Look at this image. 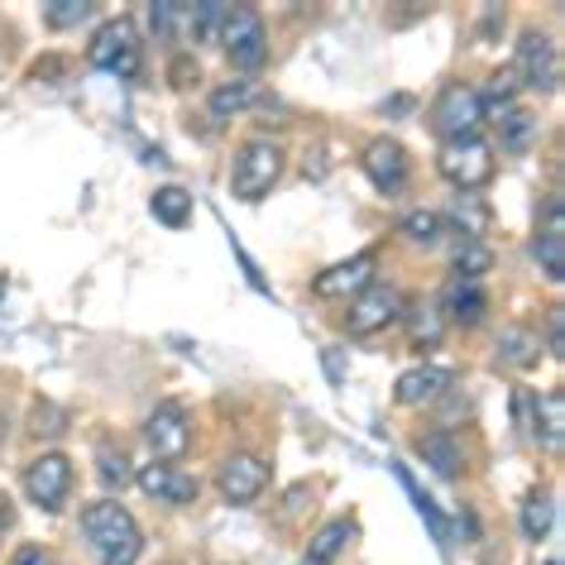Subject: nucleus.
I'll return each mask as SVG.
<instances>
[{"label": "nucleus", "instance_id": "4468645a", "mask_svg": "<svg viewBox=\"0 0 565 565\" xmlns=\"http://www.w3.org/2000/svg\"><path fill=\"white\" fill-rule=\"evenodd\" d=\"M139 489L149 493V499H163V503H192L196 499V479L173 470V465L153 460L149 470H139Z\"/></svg>", "mask_w": 565, "mask_h": 565}, {"label": "nucleus", "instance_id": "e433bc0d", "mask_svg": "<svg viewBox=\"0 0 565 565\" xmlns=\"http://www.w3.org/2000/svg\"><path fill=\"white\" fill-rule=\"evenodd\" d=\"M10 565H49V556H44V546H20L10 556Z\"/></svg>", "mask_w": 565, "mask_h": 565}, {"label": "nucleus", "instance_id": "a211bd4d", "mask_svg": "<svg viewBox=\"0 0 565 565\" xmlns=\"http://www.w3.org/2000/svg\"><path fill=\"white\" fill-rule=\"evenodd\" d=\"M417 456L427 460V470H436L441 479L460 475V441H456V431H427L417 441Z\"/></svg>", "mask_w": 565, "mask_h": 565}, {"label": "nucleus", "instance_id": "f257e3e1", "mask_svg": "<svg viewBox=\"0 0 565 565\" xmlns=\"http://www.w3.org/2000/svg\"><path fill=\"white\" fill-rule=\"evenodd\" d=\"M82 536H87V546L96 551V561L102 565H135L139 551H145V532H139V522L110 499L82 508Z\"/></svg>", "mask_w": 565, "mask_h": 565}, {"label": "nucleus", "instance_id": "b1692460", "mask_svg": "<svg viewBox=\"0 0 565 565\" xmlns=\"http://www.w3.org/2000/svg\"><path fill=\"white\" fill-rule=\"evenodd\" d=\"M489 264H493V254L470 235H460V245L450 249V268H456V278H479Z\"/></svg>", "mask_w": 565, "mask_h": 565}, {"label": "nucleus", "instance_id": "6ab92c4d", "mask_svg": "<svg viewBox=\"0 0 565 565\" xmlns=\"http://www.w3.org/2000/svg\"><path fill=\"white\" fill-rule=\"evenodd\" d=\"M350 542H355V522H350V518H335V522H327V527L312 536V546H307L302 565H331Z\"/></svg>", "mask_w": 565, "mask_h": 565}, {"label": "nucleus", "instance_id": "0eeeda50", "mask_svg": "<svg viewBox=\"0 0 565 565\" xmlns=\"http://www.w3.org/2000/svg\"><path fill=\"white\" fill-rule=\"evenodd\" d=\"M518 82H527L532 92H556L561 82V58H556V44L546 34H522L518 39Z\"/></svg>", "mask_w": 565, "mask_h": 565}, {"label": "nucleus", "instance_id": "bb28decb", "mask_svg": "<svg viewBox=\"0 0 565 565\" xmlns=\"http://www.w3.org/2000/svg\"><path fill=\"white\" fill-rule=\"evenodd\" d=\"M249 102H254V87H249V82H225V87L211 92V116H216V120H231L235 110H245Z\"/></svg>", "mask_w": 565, "mask_h": 565}, {"label": "nucleus", "instance_id": "ea45409f", "mask_svg": "<svg viewBox=\"0 0 565 565\" xmlns=\"http://www.w3.org/2000/svg\"><path fill=\"white\" fill-rule=\"evenodd\" d=\"M479 565H503L499 556H493V551H484V561H479Z\"/></svg>", "mask_w": 565, "mask_h": 565}, {"label": "nucleus", "instance_id": "9b49d317", "mask_svg": "<svg viewBox=\"0 0 565 565\" xmlns=\"http://www.w3.org/2000/svg\"><path fill=\"white\" fill-rule=\"evenodd\" d=\"M374 274H379V259L364 249V254H355V259L331 264L321 278H312V292H317V298H350V292L360 298V292L374 282Z\"/></svg>", "mask_w": 565, "mask_h": 565}, {"label": "nucleus", "instance_id": "5701e85b", "mask_svg": "<svg viewBox=\"0 0 565 565\" xmlns=\"http://www.w3.org/2000/svg\"><path fill=\"white\" fill-rule=\"evenodd\" d=\"M192 216V192L188 188H159L153 192V221H163V225H188Z\"/></svg>", "mask_w": 565, "mask_h": 565}, {"label": "nucleus", "instance_id": "4c0bfd02", "mask_svg": "<svg viewBox=\"0 0 565 565\" xmlns=\"http://www.w3.org/2000/svg\"><path fill=\"white\" fill-rule=\"evenodd\" d=\"M15 527V503H10V493H0V536Z\"/></svg>", "mask_w": 565, "mask_h": 565}, {"label": "nucleus", "instance_id": "dca6fc26", "mask_svg": "<svg viewBox=\"0 0 565 565\" xmlns=\"http://www.w3.org/2000/svg\"><path fill=\"white\" fill-rule=\"evenodd\" d=\"M441 307H446L441 317H456L460 327H479V321H484V312H489V298H484V288H479L475 278H450Z\"/></svg>", "mask_w": 565, "mask_h": 565}, {"label": "nucleus", "instance_id": "f03ea898", "mask_svg": "<svg viewBox=\"0 0 565 565\" xmlns=\"http://www.w3.org/2000/svg\"><path fill=\"white\" fill-rule=\"evenodd\" d=\"M282 173V149L274 139H249L245 149L235 153V168H231V192L239 202H259V196L274 188Z\"/></svg>", "mask_w": 565, "mask_h": 565}, {"label": "nucleus", "instance_id": "412c9836", "mask_svg": "<svg viewBox=\"0 0 565 565\" xmlns=\"http://www.w3.org/2000/svg\"><path fill=\"white\" fill-rule=\"evenodd\" d=\"M561 431H565V398L561 393H536V441L561 450Z\"/></svg>", "mask_w": 565, "mask_h": 565}, {"label": "nucleus", "instance_id": "2eb2a0df", "mask_svg": "<svg viewBox=\"0 0 565 565\" xmlns=\"http://www.w3.org/2000/svg\"><path fill=\"white\" fill-rule=\"evenodd\" d=\"M536 259H542L551 282L565 278V206L561 202L546 206V225L536 231Z\"/></svg>", "mask_w": 565, "mask_h": 565}, {"label": "nucleus", "instance_id": "aec40b11", "mask_svg": "<svg viewBox=\"0 0 565 565\" xmlns=\"http://www.w3.org/2000/svg\"><path fill=\"white\" fill-rule=\"evenodd\" d=\"M499 360L513 364V370H532V364L542 360V335L532 327H508L499 335Z\"/></svg>", "mask_w": 565, "mask_h": 565}, {"label": "nucleus", "instance_id": "20e7f679", "mask_svg": "<svg viewBox=\"0 0 565 565\" xmlns=\"http://www.w3.org/2000/svg\"><path fill=\"white\" fill-rule=\"evenodd\" d=\"M436 168H441V178L456 182L460 192L484 188V182L493 178V149L479 135L475 139H450V145H441V153H436Z\"/></svg>", "mask_w": 565, "mask_h": 565}, {"label": "nucleus", "instance_id": "473e14b6", "mask_svg": "<svg viewBox=\"0 0 565 565\" xmlns=\"http://www.w3.org/2000/svg\"><path fill=\"white\" fill-rule=\"evenodd\" d=\"M536 130V120L527 116V110H503V149H527V139Z\"/></svg>", "mask_w": 565, "mask_h": 565}, {"label": "nucleus", "instance_id": "9d476101", "mask_svg": "<svg viewBox=\"0 0 565 565\" xmlns=\"http://www.w3.org/2000/svg\"><path fill=\"white\" fill-rule=\"evenodd\" d=\"M145 441L153 446V456H159L163 465L178 460L182 450L192 446V422H188V413H182L178 403H159L149 413V422H145Z\"/></svg>", "mask_w": 565, "mask_h": 565}, {"label": "nucleus", "instance_id": "cd10ccee", "mask_svg": "<svg viewBox=\"0 0 565 565\" xmlns=\"http://www.w3.org/2000/svg\"><path fill=\"white\" fill-rule=\"evenodd\" d=\"M96 470H102V484L106 489H125L130 484V456H125V450H116V446H102L96 450Z\"/></svg>", "mask_w": 565, "mask_h": 565}, {"label": "nucleus", "instance_id": "c85d7f7f", "mask_svg": "<svg viewBox=\"0 0 565 565\" xmlns=\"http://www.w3.org/2000/svg\"><path fill=\"white\" fill-rule=\"evenodd\" d=\"M225 15H231V6H221V0H202V6H188V20H192V39L202 44V39H211L225 24Z\"/></svg>", "mask_w": 565, "mask_h": 565}, {"label": "nucleus", "instance_id": "c9c22d12", "mask_svg": "<svg viewBox=\"0 0 565 565\" xmlns=\"http://www.w3.org/2000/svg\"><path fill=\"white\" fill-rule=\"evenodd\" d=\"M561 317H565V312H561V307H556V312H551V321H546V331H551V341H546V350H551V355H556V360L565 355V335H561V331H565V321H561Z\"/></svg>", "mask_w": 565, "mask_h": 565}, {"label": "nucleus", "instance_id": "c756f323", "mask_svg": "<svg viewBox=\"0 0 565 565\" xmlns=\"http://www.w3.org/2000/svg\"><path fill=\"white\" fill-rule=\"evenodd\" d=\"M446 216L456 221V225H460V231L470 235V239H479V231H484V225H489V206H479L475 196H465V192H460L456 202H450V211H446Z\"/></svg>", "mask_w": 565, "mask_h": 565}, {"label": "nucleus", "instance_id": "423d86ee", "mask_svg": "<svg viewBox=\"0 0 565 565\" xmlns=\"http://www.w3.org/2000/svg\"><path fill=\"white\" fill-rule=\"evenodd\" d=\"M431 125L450 139H475L479 125H484V106H479V92L465 87V82H450V87L436 96V110H431Z\"/></svg>", "mask_w": 565, "mask_h": 565}, {"label": "nucleus", "instance_id": "f8f14e48", "mask_svg": "<svg viewBox=\"0 0 565 565\" xmlns=\"http://www.w3.org/2000/svg\"><path fill=\"white\" fill-rule=\"evenodd\" d=\"M364 173H370V182H374V188L379 192H403L407 188V149L398 145V139H374V145L370 149H364Z\"/></svg>", "mask_w": 565, "mask_h": 565}, {"label": "nucleus", "instance_id": "39448f33", "mask_svg": "<svg viewBox=\"0 0 565 565\" xmlns=\"http://www.w3.org/2000/svg\"><path fill=\"white\" fill-rule=\"evenodd\" d=\"M87 58L102 67V73L135 77V73H139V30H135L130 20H106L102 30L92 34Z\"/></svg>", "mask_w": 565, "mask_h": 565}, {"label": "nucleus", "instance_id": "393cba45", "mask_svg": "<svg viewBox=\"0 0 565 565\" xmlns=\"http://www.w3.org/2000/svg\"><path fill=\"white\" fill-rule=\"evenodd\" d=\"M403 321H407V335H413V345H436L446 335L441 307H413Z\"/></svg>", "mask_w": 565, "mask_h": 565}, {"label": "nucleus", "instance_id": "7c9ffc66", "mask_svg": "<svg viewBox=\"0 0 565 565\" xmlns=\"http://www.w3.org/2000/svg\"><path fill=\"white\" fill-rule=\"evenodd\" d=\"M87 15H92V0H49L44 6V20L53 30H73V24H82Z\"/></svg>", "mask_w": 565, "mask_h": 565}, {"label": "nucleus", "instance_id": "f704fd0d", "mask_svg": "<svg viewBox=\"0 0 565 565\" xmlns=\"http://www.w3.org/2000/svg\"><path fill=\"white\" fill-rule=\"evenodd\" d=\"M182 10H188V6H173V0H153V6H149V20H153V30H159V34H168V30H173V20L182 15Z\"/></svg>", "mask_w": 565, "mask_h": 565}, {"label": "nucleus", "instance_id": "1a4fd4ad", "mask_svg": "<svg viewBox=\"0 0 565 565\" xmlns=\"http://www.w3.org/2000/svg\"><path fill=\"white\" fill-rule=\"evenodd\" d=\"M67 489H73V465H67V456H58V450H49V456H39L30 470H24V493L44 508V513H53Z\"/></svg>", "mask_w": 565, "mask_h": 565}, {"label": "nucleus", "instance_id": "7ed1b4c3", "mask_svg": "<svg viewBox=\"0 0 565 565\" xmlns=\"http://www.w3.org/2000/svg\"><path fill=\"white\" fill-rule=\"evenodd\" d=\"M221 44H225V58L235 63V73H259L268 63V34H264V20L254 15L249 6H231V15L221 24Z\"/></svg>", "mask_w": 565, "mask_h": 565}, {"label": "nucleus", "instance_id": "58836bf2", "mask_svg": "<svg viewBox=\"0 0 565 565\" xmlns=\"http://www.w3.org/2000/svg\"><path fill=\"white\" fill-rule=\"evenodd\" d=\"M327 374L331 384H341V350H327Z\"/></svg>", "mask_w": 565, "mask_h": 565}, {"label": "nucleus", "instance_id": "ddd939ff", "mask_svg": "<svg viewBox=\"0 0 565 565\" xmlns=\"http://www.w3.org/2000/svg\"><path fill=\"white\" fill-rule=\"evenodd\" d=\"M268 489V465L259 456H231L221 465V499L225 503H254Z\"/></svg>", "mask_w": 565, "mask_h": 565}, {"label": "nucleus", "instance_id": "2f4dec72", "mask_svg": "<svg viewBox=\"0 0 565 565\" xmlns=\"http://www.w3.org/2000/svg\"><path fill=\"white\" fill-rule=\"evenodd\" d=\"M513 92H518V73H513V67H503V73H493L489 92L479 96V106H484V110H493V116H499V110H508V102H513Z\"/></svg>", "mask_w": 565, "mask_h": 565}, {"label": "nucleus", "instance_id": "6e6552de", "mask_svg": "<svg viewBox=\"0 0 565 565\" xmlns=\"http://www.w3.org/2000/svg\"><path fill=\"white\" fill-rule=\"evenodd\" d=\"M388 321H403V298L393 288H379V282H370V288L350 302L345 331L350 335H374V331H384Z\"/></svg>", "mask_w": 565, "mask_h": 565}, {"label": "nucleus", "instance_id": "72a5a7b5", "mask_svg": "<svg viewBox=\"0 0 565 565\" xmlns=\"http://www.w3.org/2000/svg\"><path fill=\"white\" fill-rule=\"evenodd\" d=\"M403 235L417 239V245H431V239L441 235V216H436V211H413V216L403 221Z\"/></svg>", "mask_w": 565, "mask_h": 565}, {"label": "nucleus", "instance_id": "f3484780", "mask_svg": "<svg viewBox=\"0 0 565 565\" xmlns=\"http://www.w3.org/2000/svg\"><path fill=\"white\" fill-rule=\"evenodd\" d=\"M446 388H450L446 370H436V364H417V370H407L398 379V388H393V393H398L403 407H422V403H436Z\"/></svg>", "mask_w": 565, "mask_h": 565}, {"label": "nucleus", "instance_id": "4be33fe9", "mask_svg": "<svg viewBox=\"0 0 565 565\" xmlns=\"http://www.w3.org/2000/svg\"><path fill=\"white\" fill-rule=\"evenodd\" d=\"M393 475H398V484H403V493H407V499H413V503H417V513H422V522H427V527H431V536H436V546H450V532H446V518H441V508H436V503L427 499V493H422V489H417V479H413V475H407V470H403V465H393Z\"/></svg>", "mask_w": 565, "mask_h": 565}, {"label": "nucleus", "instance_id": "a878e982", "mask_svg": "<svg viewBox=\"0 0 565 565\" xmlns=\"http://www.w3.org/2000/svg\"><path fill=\"white\" fill-rule=\"evenodd\" d=\"M551 522H556V508H551L546 493H532L527 503H522V536L527 542H542V536L551 532Z\"/></svg>", "mask_w": 565, "mask_h": 565}]
</instances>
